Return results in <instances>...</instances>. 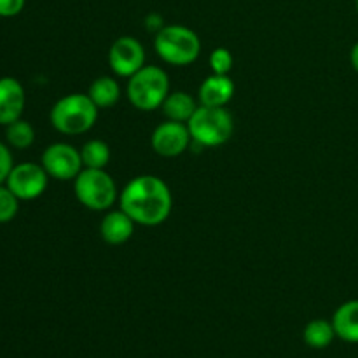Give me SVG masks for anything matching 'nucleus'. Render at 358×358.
I'll return each mask as SVG.
<instances>
[{"instance_id": "nucleus-23", "label": "nucleus", "mask_w": 358, "mask_h": 358, "mask_svg": "<svg viewBox=\"0 0 358 358\" xmlns=\"http://www.w3.org/2000/svg\"><path fill=\"white\" fill-rule=\"evenodd\" d=\"M27 0H0V17H14L24 9Z\"/></svg>"}, {"instance_id": "nucleus-5", "label": "nucleus", "mask_w": 358, "mask_h": 358, "mask_svg": "<svg viewBox=\"0 0 358 358\" xmlns=\"http://www.w3.org/2000/svg\"><path fill=\"white\" fill-rule=\"evenodd\" d=\"M73 192L77 201L91 212H108L119 201L117 185L105 170L83 168L73 178Z\"/></svg>"}, {"instance_id": "nucleus-16", "label": "nucleus", "mask_w": 358, "mask_h": 358, "mask_svg": "<svg viewBox=\"0 0 358 358\" xmlns=\"http://www.w3.org/2000/svg\"><path fill=\"white\" fill-rule=\"evenodd\" d=\"M121 84L110 76L96 77L87 90V96L98 108H112L121 100Z\"/></svg>"}, {"instance_id": "nucleus-6", "label": "nucleus", "mask_w": 358, "mask_h": 358, "mask_svg": "<svg viewBox=\"0 0 358 358\" xmlns=\"http://www.w3.org/2000/svg\"><path fill=\"white\" fill-rule=\"evenodd\" d=\"M192 142L201 147H219L229 142L234 131L233 115L226 107L198 105L192 117L187 121Z\"/></svg>"}, {"instance_id": "nucleus-20", "label": "nucleus", "mask_w": 358, "mask_h": 358, "mask_svg": "<svg viewBox=\"0 0 358 358\" xmlns=\"http://www.w3.org/2000/svg\"><path fill=\"white\" fill-rule=\"evenodd\" d=\"M20 199L6 184H0V224H7L17 215Z\"/></svg>"}, {"instance_id": "nucleus-3", "label": "nucleus", "mask_w": 358, "mask_h": 358, "mask_svg": "<svg viewBox=\"0 0 358 358\" xmlns=\"http://www.w3.org/2000/svg\"><path fill=\"white\" fill-rule=\"evenodd\" d=\"M154 49L168 65L187 66L201 55V41L194 30L184 24H164L156 31Z\"/></svg>"}, {"instance_id": "nucleus-22", "label": "nucleus", "mask_w": 358, "mask_h": 358, "mask_svg": "<svg viewBox=\"0 0 358 358\" xmlns=\"http://www.w3.org/2000/svg\"><path fill=\"white\" fill-rule=\"evenodd\" d=\"M14 168L13 154H10L9 147L3 142H0V184H6L7 177H9L10 170Z\"/></svg>"}, {"instance_id": "nucleus-18", "label": "nucleus", "mask_w": 358, "mask_h": 358, "mask_svg": "<svg viewBox=\"0 0 358 358\" xmlns=\"http://www.w3.org/2000/svg\"><path fill=\"white\" fill-rule=\"evenodd\" d=\"M84 168H94V170H105L110 161V147L103 140H87L80 149Z\"/></svg>"}, {"instance_id": "nucleus-4", "label": "nucleus", "mask_w": 358, "mask_h": 358, "mask_svg": "<svg viewBox=\"0 0 358 358\" xmlns=\"http://www.w3.org/2000/svg\"><path fill=\"white\" fill-rule=\"evenodd\" d=\"M126 94L129 103L138 110H156L170 94V77L161 66L145 65L129 77Z\"/></svg>"}, {"instance_id": "nucleus-9", "label": "nucleus", "mask_w": 358, "mask_h": 358, "mask_svg": "<svg viewBox=\"0 0 358 358\" xmlns=\"http://www.w3.org/2000/svg\"><path fill=\"white\" fill-rule=\"evenodd\" d=\"M108 65L117 77L129 79L142 66H145V49L138 38L122 35L112 42L108 49Z\"/></svg>"}, {"instance_id": "nucleus-2", "label": "nucleus", "mask_w": 358, "mask_h": 358, "mask_svg": "<svg viewBox=\"0 0 358 358\" xmlns=\"http://www.w3.org/2000/svg\"><path fill=\"white\" fill-rule=\"evenodd\" d=\"M100 108L90 96L83 93H72L59 98L49 112V121L56 131L76 136L90 131L98 121Z\"/></svg>"}, {"instance_id": "nucleus-11", "label": "nucleus", "mask_w": 358, "mask_h": 358, "mask_svg": "<svg viewBox=\"0 0 358 358\" xmlns=\"http://www.w3.org/2000/svg\"><path fill=\"white\" fill-rule=\"evenodd\" d=\"M27 103L24 87L16 77H0V124L7 126L21 119Z\"/></svg>"}, {"instance_id": "nucleus-25", "label": "nucleus", "mask_w": 358, "mask_h": 358, "mask_svg": "<svg viewBox=\"0 0 358 358\" xmlns=\"http://www.w3.org/2000/svg\"><path fill=\"white\" fill-rule=\"evenodd\" d=\"M355 9H357V13H358V0H355Z\"/></svg>"}, {"instance_id": "nucleus-15", "label": "nucleus", "mask_w": 358, "mask_h": 358, "mask_svg": "<svg viewBox=\"0 0 358 358\" xmlns=\"http://www.w3.org/2000/svg\"><path fill=\"white\" fill-rule=\"evenodd\" d=\"M196 108H198V103L187 91H173L161 105V110L168 121L184 122V124H187Z\"/></svg>"}, {"instance_id": "nucleus-1", "label": "nucleus", "mask_w": 358, "mask_h": 358, "mask_svg": "<svg viewBox=\"0 0 358 358\" xmlns=\"http://www.w3.org/2000/svg\"><path fill=\"white\" fill-rule=\"evenodd\" d=\"M119 208L128 213L136 226L156 227L170 217L173 196L163 178L138 175L119 192Z\"/></svg>"}, {"instance_id": "nucleus-24", "label": "nucleus", "mask_w": 358, "mask_h": 358, "mask_svg": "<svg viewBox=\"0 0 358 358\" xmlns=\"http://www.w3.org/2000/svg\"><path fill=\"white\" fill-rule=\"evenodd\" d=\"M350 63H352L353 70L358 73V42L353 44L352 51H350Z\"/></svg>"}, {"instance_id": "nucleus-17", "label": "nucleus", "mask_w": 358, "mask_h": 358, "mask_svg": "<svg viewBox=\"0 0 358 358\" xmlns=\"http://www.w3.org/2000/svg\"><path fill=\"white\" fill-rule=\"evenodd\" d=\"M336 338L334 325L332 320H324V318H315L304 327L303 339L310 348L324 350L332 345Z\"/></svg>"}, {"instance_id": "nucleus-12", "label": "nucleus", "mask_w": 358, "mask_h": 358, "mask_svg": "<svg viewBox=\"0 0 358 358\" xmlns=\"http://www.w3.org/2000/svg\"><path fill=\"white\" fill-rule=\"evenodd\" d=\"M234 83L229 76L212 73L201 83L198 90L199 105L206 107H226L234 96Z\"/></svg>"}, {"instance_id": "nucleus-19", "label": "nucleus", "mask_w": 358, "mask_h": 358, "mask_svg": "<svg viewBox=\"0 0 358 358\" xmlns=\"http://www.w3.org/2000/svg\"><path fill=\"white\" fill-rule=\"evenodd\" d=\"M6 140L14 149H28L35 142L34 126L24 119H17L6 126Z\"/></svg>"}, {"instance_id": "nucleus-10", "label": "nucleus", "mask_w": 358, "mask_h": 358, "mask_svg": "<svg viewBox=\"0 0 358 358\" xmlns=\"http://www.w3.org/2000/svg\"><path fill=\"white\" fill-rule=\"evenodd\" d=\"M192 142L187 124L175 121H164L152 131L150 145L152 150L161 157H177L187 150Z\"/></svg>"}, {"instance_id": "nucleus-8", "label": "nucleus", "mask_w": 358, "mask_h": 358, "mask_svg": "<svg viewBox=\"0 0 358 358\" xmlns=\"http://www.w3.org/2000/svg\"><path fill=\"white\" fill-rule=\"evenodd\" d=\"M49 184V175L41 163H27L14 164L7 177L6 185L16 194L20 201H31V199L41 198L45 192Z\"/></svg>"}, {"instance_id": "nucleus-14", "label": "nucleus", "mask_w": 358, "mask_h": 358, "mask_svg": "<svg viewBox=\"0 0 358 358\" xmlns=\"http://www.w3.org/2000/svg\"><path fill=\"white\" fill-rule=\"evenodd\" d=\"M336 338L345 343H358V299H352L343 303L332 317Z\"/></svg>"}, {"instance_id": "nucleus-7", "label": "nucleus", "mask_w": 358, "mask_h": 358, "mask_svg": "<svg viewBox=\"0 0 358 358\" xmlns=\"http://www.w3.org/2000/svg\"><path fill=\"white\" fill-rule=\"evenodd\" d=\"M41 164L48 171L49 178L59 182L73 180L84 168L80 150L65 142H56L45 147L41 157Z\"/></svg>"}, {"instance_id": "nucleus-13", "label": "nucleus", "mask_w": 358, "mask_h": 358, "mask_svg": "<svg viewBox=\"0 0 358 358\" xmlns=\"http://www.w3.org/2000/svg\"><path fill=\"white\" fill-rule=\"evenodd\" d=\"M135 226L136 224L133 222L131 217H129L126 212H122L121 208L108 210L100 222L101 240H103L107 245H114V247H117V245L126 243V241L133 236V233H135Z\"/></svg>"}, {"instance_id": "nucleus-21", "label": "nucleus", "mask_w": 358, "mask_h": 358, "mask_svg": "<svg viewBox=\"0 0 358 358\" xmlns=\"http://www.w3.org/2000/svg\"><path fill=\"white\" fill-rule=\"evenodd\" d=\"M233 65H234L233 52H231L227 48H215L212 52H210V69H212V73L229 76Z\"/></svg>"}]
</instances>
